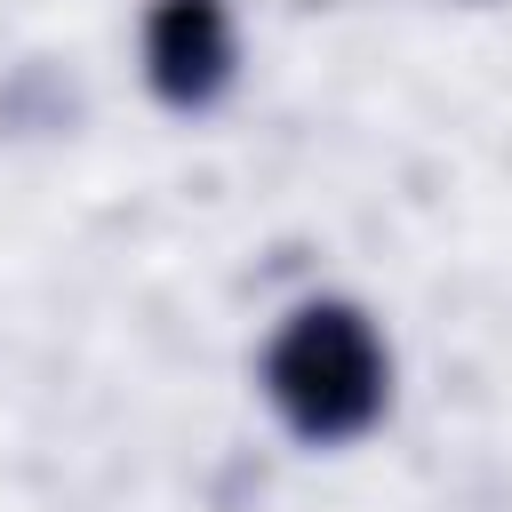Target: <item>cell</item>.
Returning <instances> with one entry per match:
<instances>
[{
	"mask_svg": "<svg viewBox=\"0 0 512 512\" xmlns=\"http://www.w3.org/2000/svg\"><path fill=\"white\" fill-rule=\"evenodd\" d=\"M272 384L304 432H344L376 408V344L352 312H304L272 352Z\"/></svg>",
	"mask_w": 512,
	"mask_h": 512,
	"instance_id": "obj_1",
	"label": "cell"
},
{
	"mask_svg": "<svg viewBox=\"0 0 512 512\" xmlns=\"http://www.w3.org/2000/svg\"><path fill=\"white\" fill-rule=\"evenodd\" d=\"M216 8L208 0H176L160 24H152V64H160V80L168 88H200L208 72H216Z\"/></svg>",
	"mask_w": 512,
	"mask_h": 512,
	"instance_id": "obj_2",
	"label": "cell"
}]
</instances>
